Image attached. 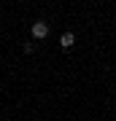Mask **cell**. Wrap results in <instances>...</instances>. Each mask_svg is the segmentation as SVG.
<instances>
[{
  "mask_svg": "<svg viewBox=\"0 0 116 121\" xmlns=\"http://www.w3.org/2000/svg\"><path fill=\"white\" fill-rule=\"evenodd\" d=\"M32 38L35 40H46L49 38V24L46 22H35L32 24Z\"/></svg>",
  "mask_w": 116,
  "mask_h": 121,
  "instance_id": "cell-1",
  "label": "cell"
},
{
  "mask_svg": "<svg viewBox=\"0 0 116 121\" xmlns=\"http://www.w3.org/2000/svg\"><path fill=\"white\" fill-rule=\"evenodd\" d=\"M73 43H76V35H73V32H62V35H60V46L65 48V51H68Z\"/></svg>",
  "mask_w": 116,
  "mask_h": 121,
  "instance_id": "cell-2",
  "label": "cell"
},
{
  "mask_svg": "<svg viewBox=\"0 0 116 121\" xmlns=\"http://www.w3.org/2000/svg\"><path fill=\"white\" fill-rule=\"evenodd\" d=\"M22 51H24V54H32L35 51V43H22Z\"/></svg>",
  "mask_w": 116,
  "mask_h": 121,
  "instance_id": "cell-3",
  "label": "cell"
}]
</instances>
